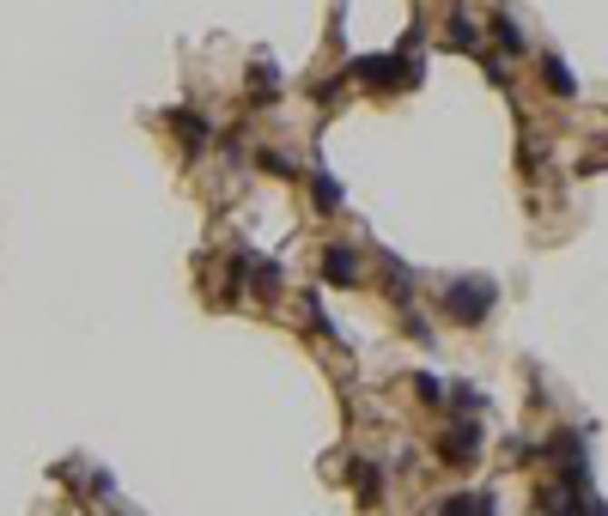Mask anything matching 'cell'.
I'll return each mask as SVG.
<instances>
[{
    "label": "cell",
    "instance_id": "cell-7",
    "mask_svg": "<svg viewBox=\"0 0 608 516\" xmlns=\"http://www.w3.org/2000/svg\"><path fill=\"white\" fill-rule=\"evenodd\" d=\"M256 164H262L268 177H292V159H286V152H268V146H262V152H256Z\"/></svg>",
    "mask_w": 608,
    "mask_h": 516
},
{
    "label": "cell",
    "instance_id": "cell-5",
    "mask_svg": "<svg viewBox=\"0 0 608 516\" xmlns=\"http://www.w3.org/2000/svg\"><path fill=\"white\" fill-rule=\"evenodd\" d=\"M171 122L182 128V140H189V152H201V146H207V122H201V116H189V110H177Z\"/></svg>",
    "mask_w": 608,
    "mask_h": 516
},
{
    "label": "cell",
    "instance_id": "cell-3",
    "mask_svg": "<svg viewBox=\"0 0 608 516\" xmlns=\"http://www.w3.org/2000/svg\"><path fill=\"white\" fill-rule=\"evenodd\" d=\"M323 274L335 279V286H353V279H359V256H353V243H329Z\"/></svg>",
    "mask_w": 608,
    "mask_h": 516
},
{
    "label": "cell",
    "instance_id": "cell-12",
    "mask_svg": "<svg viewBox=\"0 0 608 516\" xmlns=\"http://www.w3.org/2000/svg\"><path fill=\"white\" fill-rule=\"evenodd\" d=\"M414 389H420V401H438L445 389H438V377H414Z\"/></svg>",
    "mask_w": 608,
    "mask_h": 516
},
{
    "label": "cell",
    "instance_id": "cell-4",
    "mask_svg": "<svg viewBox=\"0 0 608 516\" xmlns=\"http://www.w3.org/2000/svg\"><path fill=\"white\" fill-rule=\"evenodd\" d=\"M353 73H359V80H371V85H402V80H407L402 61H359Z\"/></svg>",
    "mask_w": 608,
    "mask_h": 516
},
{
    "label": "cell",
    "instance_id": "cell-6",
    "mask_svg": "<svg viewBox=\"0 0 608 516\" xmlns=\"http://www.w3.org/2000/svg\"><path fill=\"white\" fill-rule=\"evenodd\" d=\"M542 73H547V85H554L560 98H572V92H578V80H572L566 67H560V55H547V67H542Z\"/></svg>",
    "mask_w": 608,
    "mask_h": 516
},
{
    "label": "cell",
    "instance_id": "cell-9",
    "mask_svg": "<svg viewBox=\"0 0 608 516\" xmlns=\"http://www.w3.org/2000/svg\"><path fill=\"white\" fill-rule=\"evenodd\" d=\"M353 480H359V492H365V498H378V486H384V474H378L371 462H359V468H353Z\"/></svg>",
    "mask_w": 608,
    "mask_h": 516
},
{
    "label": "cell",
    "instance_id": "cell-11",
    "mask_svg": "<svg viewBox=\"0 0 608 516\" xmlns=\"http://www.w3.org/2000/svg\"><path fill=\"white\" fill-rule=\"evenodd\" d=\"M450 43H456V49H475V24H468L463 13H456V19H450Z\"/></svg>",
    "mask_w": 608,
    "mask_h": 516
},
{
    "label": "cell",
    "instance_id": "cell-2",
    "mask_svg": "<svg viewBox=\"0 0 608 516\" xmlns=\"http://www.w3.org/2000/svg\"><path fill=\"white\" fill-rule=\"evenodd\" d=\"M481 456V425H475V419H463V425H456V432L445 437V462H456V468H468V462Z\"/></svg>",
    "mask_w": 608,
    "mask_h": 516
},
{
    "label": "cell",
    "instance_id": "cell-10",
    "mask_svg": "<svg viewBox=\"0 0 608 516\" xmlns=\"http://www.w3.org/2000/svg\"><path fill=\"white\" fill-rule=\"evenodd\" d=\"M317 207H323V213H335V207H341V189H335V177H317Z\"/></svg>",
    "mask_w": 608,
    "mask_h": 516
},
{
    "label": "cell",
    "instance_id": "cell-8",
    "mask_svg": "<svg viewBox=\"0 0 608 516\" xmlns=\"http://www.w3.org/2000/svg\"><path fill=\"white\" fill-rule=\"evenodd\" d=\"M493 37L505 43L511 55H524V31H517V24H511V19H499V24H493Z\"/></svg>",
    "mask_w": 608,
    "mask_h": 516
},
{
    "label": "cell",
    "instance_id": "cell-1",
    "mask_svg": "<svg viewBox=\"0 0 608 516\" xmlns=\"http://www.w3.org/2000/svg\"><path fill=\"white\" fill-rule=\"evenodd\" d=\"M493 298H499V292H493V279H456V286L445 292V310L456 322H481L486 310H493Z\"/></svg>",
    "mask_w": 608,
    "mask_h": 516
}]
</instances>
